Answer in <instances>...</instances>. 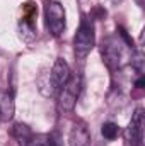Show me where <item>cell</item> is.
<instances>
[{
  "label": "cell",
  "instance_id": "6da1fadb",
  "mask_svg": "<svg viewBox=\"0 0 145 146\" xmlns=\"http://www.w3.org/2000/svg\"><path fill=\"white\" fill-rule=\"evenodd\" d=\"M101 56L104 65L108 66L111 72L119 70L125 61H126V53H125V42L116 36H108L103 39L101 44Z\"/></svg>",
  "mask_w": 145,
  "mask_h": 146
},
{
  "label": "cell",
  "instance_id": "7a4b0ae2",
  "mask_svg": "<svg viewBox=\"0 0 145 146\" xmlns=\"http://www.w3.org/2000/svg\"><path fill=\"white\" fill-rule=\"evenodd\" d=\"M96 44V33H94V24L92 19L87 15L82 17L80 26L77 29V34L73 37V53L77 60H84L94 48Z\"/></svg>",
  "mask_w": 145,
  "mask_h": 146
},
{
  "label": "cell",
  "instance_id": "3957f363",
  "mask_svg": "<svg viewBox=\"0 0 145 146\" xmlns=\"http://www.w3.org/2000/svg\"><path fill=\"white\" fill-rule=\"evenodd\" d=\"M44 22L46 29L53 37H60L67 27V14L60 2L44 0Z\"/></svg>",
  "mask_w": 145,
  "mask_h": 146
},
{
  "label": "cell",
  "instance_id": "277c9868",
  "mask_svg": "<svg viewBox=\"0 0 145 146\" xmlns=\"http://www.w3.org/2000/svg\"><path fill=\"white\" fill-rule=\"evenodd\" d=\"M80 88H82V76L75 73L68 78V82L58 92V107L65 112H72L77 106Z\"/></svg>",
  "mask_w": 145,
  "mask_h": 146
},
{
  "label": "cell",
  "instance_id": "5b68a950",
  "mask_svg": "<svg viewBox=\"0 0 145 146\" xmlns=\"http://www.w3.org/2000/svg\"><path fill=\"white\" fill-rule=\"evenodd\" d=\"M50 85H51V94H58L60 88L68 82V78L72 76V72H70V66L68 63L63 60V58H56L53 66H51V72H50Z\"/></svg>",
  "mask_w": 145,
  "mask_h": 146
},
{
  "label": "cell",
  "instance_id": "8992f818",
  "mask_svg": "<svg viewBox=\"0 0 145 146\" xmlns=\"http://www.w3.org/2000/svg\"><path fill=\"white\" fill-rule=\"evenodd\" d=\"M36 15L38 9L33 2H26L21 17V37L24 41H31L36 37Z\"/></svg>",
  "mask_w": 145,
  "mask_h": 146
},
{
  "label": "cell",
  "instance_id": "52a82bcc",
  "mask_svg": "<svg viewBox=\"0 0 145 146\" xmlns=\"http://www.w3.org/2000/svg\"><path fill=\"white\" fill-rule=\"evenodd\" d=\"M144 109L142 107H137L133 115H132V121L126 127V139L130 146H142L144 141Z\"/></svg>",
  "mask_w": 145,
  "mask_h": 146
},
{
  "label": "cell",
  "instance_id": "ba28073f",
  "mask_svg": "<svg viewBox=\"0 0 145 146\" xmlns=\"http://www.w3.org/2000/svg\"><path fill=\"white\" fill-rule=\"evenodd\" d=\"M70 146H91V134L84 124H73L68 134Z\"/></svg>",
  "mask_w": 145,
  "mask_h": 146
},
{
  "label": "cell",
  "instance_id": "9c48e42d",
  "mask_svg": "<svg viewBox=\"0 0 145 146\" xmlns=\"http://www.w3.org/2000/svg\"><path fill=\"white\" fill-rule=\"evenodd\" d=\"M14 112H15L14 92H10V90H0V115H2V121L12 119Z\"/></svg>",
  "mask_w": 145,
  "mask_h": 146
},
{
  "label": "cell",
  "instance_id": "30bf717a",
  "mask_svg": "<svg viewBox=\"0 0 145 146\" xmlns=\"http://www.w3.org/2000/svg\"><path fill=\"white\" fill-rule=\"evenodd\" d=\"M10 134H12V138L17 141V145L19 146H28L31 143V139H33V131H31V127L28 126V124H24V122H15L14 126H12V129H10Z\"/></svg>",
  "mask_w": 145,
  "mask_h": 146
},
{
  "label": "cell",
  "instance_id": "8fae6325",
  "mask_svg": "<svg viewBox=\"0 0 145 146\" xmlns=\"http://www.w3.org/2000/svg\"><path fill=\"white\" fill-rule=\"evenodd\" d=\"M101 134H103L106 139L113 141V139L118 138V134H119V127H118V124H114V122H104L103 127H101Z\"/></svg>",
  "mask_w": 145,
  "mask_h": 146
},
{
  "label": "cell",
  "instance_id": "7c38bea8",
  "mask_svg": "<svg viewBox=\"0 0 145 146\" xmlns=\"http://www.w3.org/2000/svg\"><path fill=\"white\" fill-rule=\"evenodd\" d=\"M28 146H50V139L48 136H33L31 143Z\"/></svg>",
  "mask_w": 145,
  "mask_h": 146
},
{
  "label": "cell",
  "instance_id": "4fadbf2b",
  "mask_svg": "<svg viewBox=\"0 0 145 146\" xmlns=\"http://www.w3.org/2000/svg\"><path fill=\"white\" fill-rule=\"evenodd\" d=\"M48 139H50V146H63L58 134H51V136H48Z\"/></svg>",
  "mask_w": 145,
  "mask_h": 146
},
{
  "label": "cell",
  "instance_id": "5bb4252c",
  "mask_svg": "<svg viewBox=\"0 0 145 146\" xmlns=\"http://www.w3.org/2000/svg\"><path fill=\"white\" fill-rule=\"evenodd\" d=\"M0 121H2V115H0Z\"/></svg>",
  "mask_w": 145,
  "mask_h": 146
}]
</instances>
